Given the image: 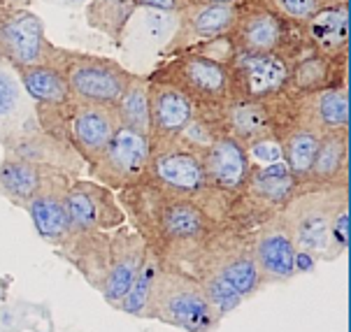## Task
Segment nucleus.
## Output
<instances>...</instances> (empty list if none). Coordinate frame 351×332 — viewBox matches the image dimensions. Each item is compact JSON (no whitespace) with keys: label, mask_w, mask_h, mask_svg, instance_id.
I'll return each mask as SVG.
<instances>
[{"label":"nucleus","mask_w":351,"mask_h":332,"mask_svg":"<svg viewBox=\"0 0 351 332\" xmlns=\"http://www.w3.org/2000/svg\"><path fill=\"white\" fill-rule=\"evenodd\" d=\"M126 223L145 242L158 265L189 270L205 242L223 221L200 200L170 191L149 179L117 191Z\"/></svg>","instance_id":"nucleus-1"},{"label":"nucleus","mask_w":351,"mask_h":332,"mask_svg":"<svg viewBox=\"0 0 351 332\" xmlns=\"http://www.w3.org/2000/svg\"><path fill=\"white\" fill-rule=\"evenodd\" d=\"M145 318L184 332H214L221 323L198 279L172 265H158Z\"/></svg>","instance_id":"nucleus-2"},{"label":"nucleus","mask_w":351,"mask_h":332,"mask_svg":"<svg viewBox=\"0 0 351 332\" xmlns=\"http://www.w3.org/2000/svg\"><path fill=\"white\" fill-rule=\"evenodd\" d=\"M186 272L193 277L221 279L242 300L265 288L254 260V230L235 223H223L214 230Z\"/></svg>","instance_id":"nucleus-3"},{"label":"nucleus","mask_w":351,"mask_h":332,"mask_svg":"<svg viewBox=\"0 0 351 332\" xmlns=\"http://www.w3.org/2000/svg\"><path fill=\"white\" fill-rule=\"evenodd\" d=\"M147 179L158 183V186L170 188V191L191 195V198L200 200L223 223H230V218L235 214L237 198H230V195L217 191L212 186L205 175L202 153L189 149L182 142H175V144L152 153Z\"/></svg>","instance_id":"nucleus-4"},{"label":"nucleus","mask_w":351,"mask_h":332,"mask_svg":"<svg viewBox=\"0 0 351 332\" xmlns=\"http://www.w3.org/2000/svg\"><path fill=\"white\" fill-rule=\"evenodd\" d=\"M149 79L163 81L186 96L195 110H221L233 103V81L226 63L198 54L168 56L152 70Z\"/></svg>","instance_id":"nucleus-5"},{"label":"nucleus","mask_w":351,"mask_h":332,"mask_svg":"<svg viewBox=\"0 0 351 332\" xmlns=\"http://www.w3.org/2000/svg\"><path fill=\"white\" fill-rule=\"evenodd\" d=\"M344 205H349V186L295 191L282 209L295 248L317 260H330V223Z\"/></svg>","instance_id":"nucleus-6"},{"label":"nucleus","mask_w":351,"mask_h":332,"mask_svg":"<svg viewBox=\"0 0 351 332\" xmlns=\"http://www.w3.org/2000/svg\"><path fill=\"white\" fill-rule=\"evenodd\" d=\"M235 54H279L291 63L307 47L302 23L279 19L258 5H237L235 23L228 33Z\"/></svg>","instance_id":"nucleus-7"},{"label":"nucleus","mask_w":351,"mask_h":332,"mask_svg":"<svg viewBox=\"0 0 351 332\" xmlns=\"http://www.w3.org/2000/svg\"><path fill=\"white\" fill-rule=\"evenodd\" d=\"M56 70L65 77L75 103L117 105L135 73H128L114 58L86 51L63 49Z\"/></svg>","instance_id":"nucleus-8"},{"label":"nucleus","mask_w":351,"mask_h":332,"mask_svg":"<svg viewBox=\"0 0 351 332\" xmlns=\"http://www.w3.org/2000/svg\"><path fill=\"white\" fill-rule=\"evenodd\" d=\"M149 142L140 130L121 126L117 135L107 142V146L98 153L93 163L86 165L88 179L110 191H123L142 179L149 172Z\"/></svg>","instance_id":"nucleus-9"},{"label":"nucleus","mask_w":351,"mask_h":332,"mask_svg":"<svg viewBox=\"0 0 351 332\" xmlns=\"http://www.w3.org/2000/svg\"><path fill=\"white\" fill-rule=\"evenodd\" d=\"M63 47L47 38L45 21L31 10H10L0 19V56L12 70L51 65L56 68Z\"/></svg>","instance_id":"nucleus-10"},{"label":"nucleus","mask_w":351,"mask_h":332,"mask_svg":"<svg viewBox=\"0 0 351 332\" xmlns=\"http://www.w3.org/2000/svg\"><path fill=\"white\" fill-rule=\"evenodd\" d=\"M65 212L75 233H107L126 223L117 193L80 177H75L65 191Z\"/></svg>","instance_id":"nucleus-11"},{"label":"nucleus","mask_w":351,"mask_h":332,"mask_svg":"<svg viewBox=\"0 0 351 332\" xmlns=\"http://www.w3.org/2000/svg\"><path fill=\"white\" fill-rule=\"evenodd\" d=\"M237 16V5H214L200 3L189 5L177 12V28L170 42L165 44L163 56L191 54L202 44L219 40L230 33Z\"/></svg>","instance_id":"nucleus-12"},{"label":"nucleus","mask_w":351,"mask_h":332,"mask_svg":"<svg viewBox=\"0 0 351 332\" xmlns=\"http://www.w3.org/2000/svg\"><path fill=\"white\" fill-rule=\"evenodd\" d=\"M147 107H149V123H147L149 153L175 144L195 114L193 103L186 96L154 79H149L147 86Z\"/></svg>","instance_id":"nucleus-13"},{"label":"nucleus","mask_w":351,"mask_h":332,"mask_svg":"<svg viewBox=\"0 0 351 332\" xmlns=\"http://www.w3.org/2000/svg\"><path fill=\"white\" fill-rule=\"evenodd\" d=\"M228 68L233 100H267L287 88L289 61L279 54H235Z\"/></svg>","instance_id":"nucleus-14"},{"label":"nucleus","mask_w":351,"mask_h":332,"mask_svg":"<svg viewBox=\"0 0 351 332\" xmlns=\"http://www.w3.org/2000/svg\"><path fill=\"white\" fill-rule=\"evenodd\" d=\"M295 251L298 248L293 244V237H291V230L284 221L282 212L265 218L254 230V260L263 286L287 283L295 277Z\"/></svg>","instance_id":"nucleus-15"},{"label":"nucleus","mask_w":351,"mask_h":332,"mask_svg":"<svg viewBox=\"0 0 351 332\" xmlns=\"http://www.w3.org/2000/svg\"><path fill=\"white\" fill-rule=\"evenodd\" d=\"M75 177L61 170H47L43 186L33 195L28 203L26 212L31 214V221L38 233L47 244L61 246L65 240L73 233L68 221V212H65V191H68L70 181Z\"/></svg>","instance_id":"nucleus-16"},{"label":"nucleus","mask_w":351,"mask_h":332,"mask_svg":"<svg viewBox=\"0 0 351 332\" xmlns=\"http://www.w3.org/2000/svg\"><path fill=\"white\" fill-rule=\"evenodd\" d=\"M0 144H3V149H5V156H16V158H21V161L68 172V175H73V177L80 175L82 165H84L73 146L51 138V135H47L45 130L38 126L35 118L31 123H26L19 133L3 140Z\"/></svg>","instance_id":"nucleus-17"},{"label":"nucleus","mask_w":351,"mask_h":332,"mask_svg":"<svg viewBox=\"0 0 351 332\" xmlns=\"http://www.w3.org/2000/svg\"><path fill=\"white\" fill-rule=\"evenodd\" d=\"M110 265H107V274L100 288V295L105 298L107 305L117 309V305L123 300L128 288L133 286L135 277H138L140 268L147 260V246L140 240L138 233L130 228L128 223L119 225V228L110 230Z\"/></svg>","instance_id":"nucleus-18"},{"label":"nucleus","mask_w":351,"mask_h":332,"mask_svg":"<svg viewBox=\"0 0 351 332\" xmlns=\"http://www.w3.org/2000/svg\"><path fill=\"white\" fill-rule=\"evenodd\" d=\"M121 128L117 105L100 103H75L70 116V142L82 163L88 165L98 158L107 142Z\"/></svg>","instance_id":"nucleus-19"},{"label":"nucleus","mask_w":351,"mask_h":332,"mask_svg":"<svg viewBox=\"0 0 351 332\" xmlns=\"http://www.w3.org/2000/svg\"><path fill=\"white\" fill-rule=\"evenodd\" d=\"M205 175L217 191L230 198H240L247 193L252 181L254 165L249 161L247 149L230 135H221L214 144L202 153Z\"/></svg>","instance_id":"nucleus-20"},{"label":"nucleus","mask_w":351,"mask_h":332,"mask_svg":"<svg viewBox=\"0 0 351 332\" xmlns=\"http://www.w3.org/2000/svg\"><path fill=\"white\" fill-rule=\"evenodd\" d=\"M349 63L335 61L319 54L312 47H305L293 61L289 63V79L284 93L287 96H309V93L324 91V88L347 86Z\"/></svg>","instance_id":"nucleus-21"},{"label":"nucleus","mask_w":351,"mask_h":332,"mask_svg":"<svg viewBox=\"0 0 351 332\" xmlns=\"http://www.w3.org/2000/svg\"><path fill=\"white\" fill-rule=\"evenodd\" d=\"M293 110L302 126L317 130L321 138L332 133H349V86L298 96L293 98Z\"/></svg>","instance_id":"nucleus-22"},{"label":"nucleus","mask_w":351,"mask_h":332,"mask_svg":"<svg viewBox=\"0 0 351 332\" xmlns=\"http://www.w3.org/2000/svg\"><path fill=\"white\" fill-rule=\"evenodd\" d=\"M342 186H349V133L324 135L312 165L298 179V191Z\"/></svg>","instance_id":"nucleus-23"},{"label":"nucleus","mask_w":351,"mask_h":332,"mask_svg":"<svg viewBox=\"0 0 351 332\" xmlns=\"http://www.w3.org/2000/svg\"><path fill=\"white\" fill-rule=\"evenodd\" d=\"M279 96L267 100H233L228 103L223 107L226 135L235 138L242 146L252 144L265 135H275Z\"/></svg>","instance_id":"nucleus-24"},{"label":"nucleus","mask_w":351,"mask_h":332,"mask_svg":"<svg viewBox=\"0 0 351 332\" xmlns=\"http://www.w3.org/2000/svg\"><path fill=\"white\" fill-rule=\"evenodd\" d=\"M110 230L107 233H70L68 240L58 246V253L84 277L88 286L100 293L110 265Z\"/></svg>","instance_id":"nucleus-25"},{"label":"nucleus","mask_w":351,"mask_h":332,"mask_svg":"<svg viewBox=\"0 0 351 332\" xmlns=\"http://www.w3.org/2000/svg\"><path fill=\"white\" fill-rule=\"evenodd\" d=\"M307 47L319 54L349 63V5L321 10L302 23Z\"/></svg>","instance_id":"nucleus-26"},{"label":"nucleus","mask_w":351,"mask_h":332,"mask_svg":"<svg viewBox=\"0 0 351 332\" xmlns=\"http://www.w3.org/2000/svg\"><path fill=\"white\" fill-rule=\"evenodd\" d=\"M35 110L10 65H0V142L31 123Z\"/></svg>","instance_id":"nucleus-27"},{"label":"nucleus","mask_w":351,"mask_h":332,"mask_svg":"<svg viewBox=\"0 0 351 332\" xmlns=\"http://www.w3.org/2000/svg\"><path fill=\"white\" fill-rule=\"evenodd\" d=\"M47 170L49 168L21 161L16 156H3V161H0V198L26 209L31 198L43 186Z\"/></svg>","instance_id":"nucleus-28"},{"label":"nucleus","mask_w":351,"mask_h":332,"mask_svg":"<svg viewBox=\"0 0 351 332\" xmlns=\"http://www.w3.org/2000/svg\"><path fill=\"white\" fill-rule=\"evenodd\" d=\"M135 12H138V8H135L133 0H88L86 23L88 28L105 35L110 42L121 44Z\"/></svg>","instance_id":"nucleus-29"},{"label":"nucleus","mask_w":351,"mask_h":332,"mask_svg":"<svg viewBox=\"0 0 351 332\" xmlns=\"http://www.w3.org/2000/svg\"><path fill=\"white\" fill-rule=\"evenodd\" d=\"M279 142H282L284 163L289 165L291 175H293L295 179L305 177V172L309 170V165H312L314 156H317V149L321 144V135L317 130L302 126L298 121V116H295L293 126L279 138Z\"/></svg>","instance_id":"nucleus-30"},{"label":"nucleus","mask_w":351,"mask_h":332,"mask_svg":"<svg viewBox=\"0 0 351 332\" xmlns=\"http://www.w3.org/2000/svg\"><path fill=\"white\" fill-rule=\"evenodd\" d=\"M147 86H149V77L147 75H133L128 88L123 96L119 98L117 112L121 118V126L140 130L147 135V123H149V107H147Z\"/></svg>","instance_id":"nucleus-31"},{"label":"nucleus","mask_w":351,"mask_h":332,"mask_svg":"<svg viewBox=\"0 0 351 332\" xmlns=\"http://www.w3.org/2000/svg\"><path fill=\"white\" fill-rule=\"evenodd\" d=\"M156 274H158V260L147 253L145 265L140 268L133 286L128 288V293L123 295V300L117 305V309L121 314H128V316H133V318H145V311H147V305H149Z\"/></svg>","instance_id":"nucleus-32"},{"label":"nucleus","mask_w":351,"mask_h":332,"mask_svg":"<svg viewBox=\"0 0 351 332\" xmlns=\"http://www.w3.org/2000/svg\"><path fill=\"white\" fill-rule=\"evenodd\" d=\"M247 5H258L272 14H277L279 19L291 21V23H305L312 19L317 12L335 8L330 0H242Z\"/></svg>","instance_id":"nucleus-33"},{"label":"nucleus","mask_w":351,"mask_h":332,"mask_svg":"<svg viewBox=\"0 0 351 332\" xmlns=\"http://www.w3.org/2000/svg\"><path fill=\"white\" fill-rule=\"evenodd\" d=\"M43 314L40 307L28 302H10L0 305V332H21V330H43Z\"/></svg>","instance_id":"nucleus-34"},{"label":"nucleus","mask_w":351,"mask_h":332,"mask_svg":"<svg viewBox=\"0 0 351 332\" xmlns=\"http://www.w3.org/2000/svg\"><path fill=\"white\" fill-rule=\"evenodd\" d=\"M351 242V221H349V205L337 209L330 223V260L342 258L349 251Z\"/></svg>","instance_id":"nucleus-35"},{"label":"nucleus","mask_w":351,"mask_h":332,"mask_svg":"<svg viewBox=\"0 0 351 332\" xmlns=\"http://www.w3.org/2000/svg\"><path fill=\"white\" fill-rule=\"evenodd\" d=\"M245 149H247V156H249V161H252L254 168H263V165L284 161L282 142H279L275 135H265V138L247 144Z\"/></svg>","instance_id":"nucleus-36"},{"label":"nucleus","mask_w":351,"mask_h":332,"mask_svg":"<svg viewBox=\"0 0 351 332\" xmlns=\"http://www.w3.org/2000/svg\"><path fill=\"white\" fill-rule=\"evenodd\" d=\"M135 8L142 10H156V12H170V14H177L182 8L180 0H133Z\"/></svg>","instance_id":"nucleus-37"},{"label":"nucleus","mask_w":351,"mask_h":332,"mask_svg":"<svg viewBox=\"0 0 351 332\" xmlns=\"http://www.w3.org/2000/svg\"><path fill=\"white\" fill-rule=\"evenodd\" d=\"M319 260L312 256V253L307 251H295V258H293V272L295 274H312L314 270H317Z\"/></svg>","instance_id":"nucleus-38"},{"label":"nucleus","mask_w":351,"mask_h":332,"mask_svg":"<svg viewBox=\"0 0 351 332\" xmlns=\"http://www.w3.org/2000/svg\"><path fill=\"white\" fill-rule=\"evenodd\" d=\"M8 10H28L33 0H0Z\"/></svg>","instance_id":"nucleus-39"},{"label":"nucleus","mask_w":351,"mask_h":332,"mask_svg":"<svg viewBox=\"0 0 351 332\" xmlns=\"http://www.w3.org/2000/svg\"><path fill=\"white\" fill-rule=\"evenodd\" d=\"M45 3H51V5H61V8H82L88 0H45Z\"/></svg>","instance_id":"nucleus-40"},{"label":"nucleus","mask_w":351,"mask_h":332,"mask_svg":"<svg viewBox=\"0 0 351 332\" xmlns=\"http://www.w3.org/2000/svg\"><path fill=\"white\" fill-rule=\"evenodd\" d=\"M205 3H214V5H240L242 0H205Z\"/></svg>","instance_id":"nucleus-41"},{"label":"nucleus","mask_w":351,"mask_h":332,"mask_svg":"<svg viewBox=\"0 0 351 332\" xmlns=\"http://www.w3.org/2000/svg\"><path fill=\"white\" fill-rule=\"evenodd\" d=\"M182 3V8H189V5H200V3H205V0H180Z\"/></svg>","instance_id":"nucleus-42"},{"label":"nucleus","mask_w":351,"mask_h":332,"mask_svg":"<svg viewBox=\"0 0 351 332\" xmlns=\"http://www.w3.org/2000/svg\"><path fill=\"white\" fill-rule=\"evenodd\" d=\"M5 12H10V10H8V8H5V5H3V3H0V19H3V14H5ZM0 65H8V63H5V61H3V56H0Z\"/></svg>","instance_id":"nucleus-43"}]
</instances>
